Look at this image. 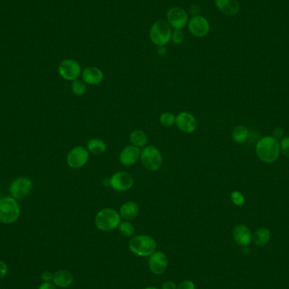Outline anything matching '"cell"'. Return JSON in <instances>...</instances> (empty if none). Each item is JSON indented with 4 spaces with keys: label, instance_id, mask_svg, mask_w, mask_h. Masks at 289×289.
<instances>
[{
    "label": "cell",
    "instance_id": "1",
    "mask_svg": "<svg viewBox=\"0 0 289 289\" xmlns=\"http://www.w3.org/2000/svg\"><path fill=\"white\" fill-rule=\"evenodd\" d=\"M121 223L119 213L112 208H104L98 212L95 218V225L101 231L109 232L117 229Z\"/></svg>",
    "mask_w": 289,
    "mask_h": 289
},
{
    "label": "cell",
    "instance_id": "2",
    "mask_svg": "<svg viewBox=\"0 0 289 289\" xmlns=\"http://www.w3.org/2000/svg\"><path fill=\"white\" fill-rule=\"evenodd\" d=\"M256 153L261 160L266 163H273L278 158L279 155V145L278 140L274 137H267L261 139L256 146Z\"/></svg>",
    "mask_w": 289,
    "mask_h": 289
},
{
    "label": "cell",
    "instance_id": "3",
    "mask_svg": "<svg viewBox=\"0 0 289 289\" xmlns=\"http://www.w3.org/2000/svg\"><path fill=\"white\" fill-rule=\"evenodd\" d=\"M157 249V242L148 235H138L129 242V249L139 256H150Z\"/></svg>",
    "mask_w": 289,
    "mask_h": 289
},
{
    "label": "cell",
    "instance_id": "4",
    "mask_svg": "<svg viewBox=\"0 0 289 289\" xmlns=\"http://www.w3.org/2000/svg\"><path fill=\"white\" fill-rule=\"evenodd\" d=\"M172 29L164 20L156 21L151 28L150 38L152 43L158 47L165 46L172 38Z\"/></svg>",
    "mask_w": 289,
    "mask_h": 289
},
{
    "label": "cell",
    "instance_id": "5",
    "mask_svg": "<svg viewBox=\"0 0 289 289\" xmlns=\"http://www.w3.org/2000/svg\"><path fill=\"white\" fill-rule=\"evenodd\" d=\"M140 160L145 169L155 172L160 169L163 164V155L154 146H146L140 152Z\"/></svg>",
    "mask_w": 289,
    "mask_h": 289
},
{
    "label": "cell",
    "instance_id": "6",
    "mask_svg": "<svg viewBox=\"0 0 289 289\" xmlns=\"http://www.w3.org/2000/svg\"><path fill=\"white\" fill-rule=\"evenodd\" d=\"M20 217V207L14 199L10 197L0 199V222L12 224Z\"/></svg>",
    "mask_w": 289,
    "mask_h": 289
},
{
    "label": "cell",
    "instance_id": "7",
    "mask_svg": "<svg viewBox=\"0 0 289 289\" xmlns=\"http://www.w3.org/2000/svg\"><path fill=\"white\" fill-rule=\"evenodd\" d=\"M88 150L84 146H76L67 156V164L72 169H80L85 166L89 160Z\"/></svg>",
    "mask_w": 289,
    "mask_h": 289
},
{
    "label": "cell",
    "instance_id": "8",
    "mask_svg": "<svg viewBox=\"0 0 289 289\" xmlns=\"http://www.w3.org/2000/svg\"><path fill=\"white\" fill-rule=\"evenodd\" d=\"M134 178L129 173H115L109 179V185L117 192H123L131 189Z\"/></svg>",
    "mask_w": 289,
    "mask_h": 289
},
{
    "label": "cell",
    "instance_id": "9",
    "mask_svg": "<svg viewBox=\"0 0 289 289\" xmlns=\"http://www.w3.org/2000/svg\"><path fill=\"white\" fill-rule=\"evenodd\" d=\"M58 73L63 79L74 81L80 76L81 67L77 61L64 59L58 65Z\"/></svg>",
    "mask_w": 289,
    "mask_h": 289
},
{
    "label": "cell",
    "instance_id": "10",
    "mask_svg": "<svg viewBox=\"0 0 289 289\" xmlns=\"http://www.w3.org/2000/svg\"><path fill=\"white\" fill-rule=\"evenodd\" d=\"M177 129L185 134H191L197 129L198 122L195 116L189 112H181L176 116Z\"/></svg>",
    "mask_w": 289,
    "mask_h": 289
},
{
    "label": "cell",
    "instance_id": "11",
    "mask_svg": "<svg viewBox=\"0 0 289 289\" xmlns=\"http://www.w3.org/2000/svg\"><path fill=\"white\" fill-rule=\"evenodd\" d=\"M168 23L174 29H183L188 23V14L185 10L179 7H174L170 9L167 14Z\"/></svg>",
    "mask_w": 289,
    "mask_h": 289
},
{
    "label": "cell",
    "instance_id": "12",
    "mask_svg": "<svg viewBox=\"0 0 289 289\" xmlns=\"http://www.w3.org/2000/svg\"><path fill=\"white\" fill-rule=\"evenodd\" d=\"M189 31L195 37L203 38L209 33V22L203 16L195 15L189 20Z\"/></svg>",
    "mask_w": 289,
    "mask_h": 289
},
{
    "label": "cell",
    "instance_id": "13",
    "mask_svg": "<svg viewBox=\"0 0 289 289\" xmlns=\"http://www.w3.org/2000/svg\"><path fill=\"white\" fill-rule=\"evenodd\" d=\"M149 268L154 274L160 275L163 274L169 266V261L166 255L163 252H154L150 255L148 261Z\"/></svg>",
    "mask_w": 289,
    "mask_h": 289
},
{
    "label": "cell",
    "instance_id": "14",
    "mask_svg": "<svg viewBox=\"0 0 289 289\" xmlns=\"http://www.w3.org/2000/svg\"><path fill=\"white\" fill-rule=\"evenodd\" d=\"M32 183L26 177L17 178L12 183L10 193L13 197L16 199H23L29 195L32 189Z\"/></svg>",
    "mask_w": 289,
    "mask_h": 289
},
{
    "label": "cell",
    "instance_id": "15",
    "mask_svg": "<svg viewBox=\"0 0 289 289\" xmlns=\"http://www.w3.org/2000/svg\"><path fill=\"white\" fill-rule=\"evenodd\" d=\"M140 148L133 145L125 146L119 154L120 164L125 167L133 166L140 158Z\"/></svg>",
    "mask_w": 289,
    "mask_h": 289
},
{
    "label": "cell",
    "instance_id": "16",
    "mask_svg": "<svg viewBox=\"0 0 289 289\" xmlns=\"http://www.w3.org/2000/svg\"><path fill=\"white\" fill-rule=\"evenodd\" d=\"M84 82L91 86H97L103 82L104 74L98 67H87L82 72Z\"/></svg>",
    "mask_w": 289,
    "mask_h": 289
},
{
    "label": "cell",
    "instance_id": "17",
    "mask_svg": "<svg viewBox=\"0 0 289 289\" xmlns=\"http://www.w3.org/2000/svg\"><path fill=\"white\" fill-rule=\"evenodd\" d=\"M215 3L217 8L227 15H235L240 9L238 0H215Z\"/></svg>",
    "mask_w": 289,
    "mask_h": 289
},
{
    "label": "cell",
    "instance_id": "18",
    "mask_svg": "<svg viewBox=\"0 0 289 289\" xmlns=\"http://www.w3.org/2000/svg\"><path fill=\"white\" fill-rule=\"evenodd\" d=\"M140 212L138 204L135 201H128L121 206L119 215L124 221H132L137 218Z\"/></svg>",
    "mask_w": 289,
    "mask_h": 289
},
{
    "label": "cell",
    "instance_id": "19",
    "mask_svg": "<svg viewBox=\"0 0 289 289\" xmlns=\"http://www.w3.org/2000/svg\"><path fill=\"white\" fill-rule=\"evenodd\" d=\"M233 238L241 246H247L251 241V233L246 226L238 225L233 230Z\"/></svg>",
    "mask_w": 289,
    "mask_h": 289
},
{
    "label": "cell",
    "instance_id": "20",
    "mask_svg": "<svg viewBox=\"0 0 289 289\" xmlns=\"http://www.w3.org/2000/svg\"><path fill=\"white\" fill-rule=\"evenodd\" d=\"M53 281L55 285H57L59 288H68L73 284L74 277L72 273L67 270H60L56 272L55 275L53 276Z\"/></svg>",
    "mask_w": 289,
    "mask_h": 289
},
{
    "label": "cell",
    "instance_id": "21",
    "mask_svg": "<svg viewBox=\"0 0 289 289\" xmlns=\"http://www.w3.org/2000/svg\"><path fill=\"white\" fill-rule=\"evenodd\" d=\"M129 140L133 146H136L138 148L145 147L147 144V136L146 133L142 130L135 129L129 135Z\"/></svg>",
    "mask_w": 289,
    "mask_h": 289
},
{
    "label": "cell",
    "instance_id": "22",
    "mask_svg": "<svg viewBox=\"0 0 289 289\" xmlns=\"http://www.w3.org/2000/svg\"><path fill=\"white\" fill-rule=\"evenodd\" d=\"M87 150L92 154H103L106 152V143L100 139H92L87 142Z\"/></svg>",
    "mask_w": 289,
    "mask_h": 289
},
{
    "label": "cell",
    "instance_id": "23",
    "mask_svg": "<svg viewBox=\"0 0 289 289\" xmlns=\"http://www.w3.org/2000/svg\"><path fill=\"white\" fill-rule=\"evenodd\" d=\"M270 237H271V233L268 229H259L254 235V242L259 246H262L269 241Z\"/></svg>",
    "mask_w": 289,
    "mask_h": 289
},
{
    "label": "cell",
    "instance_id": "24",
    "mask_svg": "<svg viewBox=\"0 0 289 289\" xmlns=\"http://www.w3.org/2000/svg\"><path fill=\"white\" fill-rule=\"evenodd\" d=\"M232 137V140H234L235 142L242 143V142L247 140V137H248V130L243 126H238V127L233 129Z\"/></svg>",
    "mask_w": 289,
    "mask_h": 289
},
{
    "label": "cell",
    "instance_id": "25",
    "mask_svg": "<svg viewBox=\"0 0 289 289\" xmlns=\"http://www.w3.org/2000/svg\"><path fill=\"white\" fill-rule=\"evenodd\" d=\"M117 228H118L121 234L125 236V237H130L135 233V227L131 223H129V221L122 222Z\"/></svg>",
    "mask_w": 289,
    "mask_h": 289
},
{
    "label": "cell",
    "instance_id": "26",
    "mask_svg": "<svg viewBox=\"0 0 289 289\" xmlns=\"http://www.w3.org/2000/svg\"><path fill=\"white\" fill-rule=\"evenodd\" d=\"M159 120L161 124L164 127H172L176 123V116L173 115L172 113H164L161 115Z\"/></svg>",
    "mask_w": 289,
    "mask_h": 289
},
{
    "label": "cell",
    "instance_id": "27",
    "mask_svg": "<svg viewBox=\"0 0 289 289\" xmlns=\"http://www.w3.org/2000/svg\"><path fill=\"white\" fill-rule=\"evenodd\" d=\"M72 92L76 96H82L86 93V86L81 80H75L71 85Z\"/></svg>",
    "mask_w": 289,
    "mask_h": 289
},
{
    "label": "cell",
    "instance_id": "28",
    "mask_svg": "<svg viewBox=\"0 0 289 289\" xmlns=\"http://www.w3.org/2000/svg\"><path fill=\"white\" fill-rule=\"evenodd\" d=\"M184 39V34L179 29H174L172 32V40L175 44H181Z\"/></svg>",
    "mask_w": 289,
    "mask_h": 289
},
{
    "label": "cell",
    "instance_id": "29",
    "mask_svg": "<svg viewBox=\"0 0 289 289\" xmlns=\"http://www.w3.org/2000/svg\"><path fill=\"white\" fill-rule=\"evenodd\" d=\"M231 199H232L233 204L236 206H242L243 202H244V198H243V195L241 194L240 192H232V194H231Z\"/></svg>",
    "mask_w": 289,
    "mask_h": 289
},
{
    "label": "cell",
    "instance_id": "30",
    "mask_svg": "<svg viewBox=\"0 0 289 289\" xmlns=\"http://www.w3.org/2000/svg\"><path fill=\"white\" fill-rule=\"evenodd\" d=\"M176 289H195V285L191 281H183L178 284Z\"/></svg>",
    "mask_w": 289,
    "mask_h": 289
},
{
    "label": "cell",
    "instance_id": "31",
    "mask_svg": "<svg viewBox=\"0 0 289 289\" xmlns=\"http://www.w3.org/2000/svg\"><path fill=\"white\" fill-rule=\"evenodd\" d=\"M281 147L284 154L289 158V137L284 138L281 143Z\"/></svg>",
    "mask_w": 289,
    "mask_h": 289
},
{
    "label": "cell",
    "instance_id": "32",
    "mask_svg": "<svg viewBox=\"0 0 289 289\" xmlns=\"http://www.w3.org/2000/svg\"><path fill=\"white\" fill-rule=\"evenodd\" d=\"M7 273V266L3 261H0V279L4 278Z\"/></svg>",
    "mask_w": 289,
    "mask_h": 289
},
{
    "label": "cell",
    "instance_id": "33",
    "mask_svg": "<svg viewBox=\"0 0 289 289\" xmlns=\"http://www.w3.org/2000/svg\"><path fill=\"white\" fill-rule=\"evenodd\" d=\"M176 285L172 281H168L162 285V289H176Z\"/></svg>",
    "mask_w": 289,
    "mask_h": 289
},
{
    "label": "cell",
    "instance_id": "34",
    "mask_svg": "<svg viewBox=\"0 0 289 289\" xmlns=\"http://www.w3.org/2000/svg\"><path fill=\"white\" fill-rule=\"evenodd\" d=\"M283 135H284V129H281V128L276 129L273 132V137L275 138V139L282 137Z\"/></svg>",
    "mask_w": 289,
    "mask_h": 289
},
{
    "label": "cell",
    "instance_id": "35",
    "mask_svg": "<svg viewBox=\"0 0 289 289\" xmlns=\"http://www.w3.org/2000/svg\"><path fill=\"white\" fill-rule=\"evenodd\" d=\"M39 289H56L54 284H50L49 282H46L45 284H42Z\"/></svg>",
    "mask_w": 289,
    "mask_h": 289
},
{
    "label": "cell",
    "instance_id": "36",
    "mask_svg": "<svg viewBox=\"0 0 289 289\" xmlns=\"http://www.w3.org/2000/svg\"><path fill=\"white\" fill-rule=\"evenodd\" d=\"M42 279L48 282V281L53 279V275L49 272H43V274H42Z\"/></svg>",
    "mask_w": 289,
    "mask_h": 289
},
{
    "label": "cell",
    "instance_id": "37",
    "mask_svg": "<svg viewBox=\"0 0 289 289\" xmlns=\"http://www.w3.org/2000/svg\"><path fill=\"white\" fill-rule=\"evenodd\" d=\"M158 54L159 55H162V56H164V55H166L167 54L166 48H165V47L164 46L158 47Z\"/></svg>",
    "mask_w": 289,
    "mask_h": 289
},
{
    "label": "cell",
    "instance_id": "38",
    "mask_svg": "<svg viewBox=\"0 0 289 289\" xmlns=\"http://www.w3.org/2000/svg\"><path fill=\"white\" fill-rule=\"evenodd\" d=\"M192 14H197L200 12V8L197 5H192L190 9Z\"/></svg>",
    "mask_w": 289,
    "mask_h": 289
},
{
    "label": "cell",
    "instance_id": "39",
    "mask_svg": "<svg viewBox=\"0 0 289 289\" xmlns=\"http://www.w3.org/2000/svg\"><path fill=\"white\" fill-rule=\"evenodd\" d=\"M158 289V288H155V287H147V288H146V289Z\"/></svg>",
    "mask_w": 289,
    "mask_h": 289
}]
</instances>
